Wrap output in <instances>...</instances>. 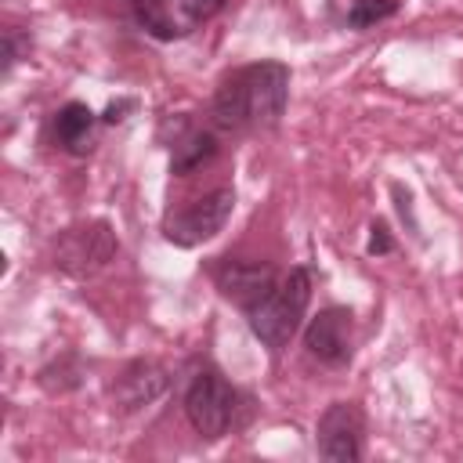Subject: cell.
I'll use <instances>...</instances> for the list:
<instances>
[{"instance_id": "obj_11", "label": "cell", "mask_w": 463, "mask_h": 463, "mask_svg": "<svg viewBox=\"0 0 463 463\" xmlns=\"http://www.w3.org/2000/svg\"><path fill=\"white\" fill-rule=\"evenodd\" d=\"M217 152V137L210 130H184L177 141H174V152H170V174L177 177H188L192 170H199L203 163H210Z\"/></svg>"}, {"instance_id": "obj_16", "label": "cell", "mask_w": 463, "mask_h": 463, "mask_svg": "<svg viewBox=\"0 0 463 463\" xmlns=\"http://www.w3.org/2000/svg\"><path fill=\"white\" fill-rule=\"evenodd\" d=\"M22 54V43H18V33L14 29H4V76L11 72V65L18 61Z\"/></svg>"}, {"instance_id": "obj_1", "label": "cell", "mask_w": 463, "mask_h": 463, "mask_svg": "<svg viewBox=\"0 0 463 463\" xmlns=\"http://www.w3.org/2000/svg\"><path fill=\"white\" fill-rule=\"evenodd\" d=\"M289 98V69L282 61H257L232 72L210 105V119L217 130H246V127H275L286 112Z\"/></svg>"}, {"instance_id": "obj_15", "label": "cell", "mask_w": 463, "mask_h": 463, "mask_svg": "<svg viewBox=\"0 0 463 463\" xmlns=\"http://www.w3.org/2000/svg\"><path fill=\"white\" fill-rule=\"evenodd\" d=\"M373 235H369V253H391V232H387V224L383 221H376L373 228H369Z\"/></svg>"}, {"instance_id": "obj_5", "label": "cell", "mask_w": 463, "mask_h": 463, "mask_svg": "<svg viewBox=\"0 0 463 463\" xmlns=\"http://www.w3.org/2000/svg\"><path fill=\"white\" fill-rule=\"evenodd\" d=\"M232 210H235V192H232V188H213V192H206L203 199H195L188 210L174 213V217L166 221L163 235H166L174 246H199V242L213 239V235L228 224Z\"/></svg>"}, {"instance_id": "obj_18", "label": "cell", "mask_w": 463, "mask_h": 463, "mask_svg": "<svg viewBox=\"0 0 463 463\" xmlns=\"http://www.w3.org/2000/svg\"><path fill=\"white\" fill-rule=\"evenodd\" d=\"M130 4H134V0H130Z\"/></svg>"}, {"instance_id": "obj_14", "label": "cell", "mask_w": 463, "mask_h": 463, "mask_svg": "<svg viewBox=\"0 0 463 463\" xmlns=\"http://www.w3.org/2000/svg\"><path fill=\"white\" fill-rule=\"evenodd\" d=\"M221 7H224V0H181V14H184V22H192V25L213 18Z\"/></svg>"}, {"instance_id": "obj_4", "label": "cell", "mask_w": 463, "mask_h": 463, "mask_svg": "<svg viewBox=\"0 0 463 463\" xmlns=\"http://www.w3.org/2000/svg\"><path fill=\"white\" fill-rule=\"evenodd\" d=\"M116 253H119V242H116V232L109 221L72 224L54 242V264L72 279H87V275L101 271Z\"/></svg>"}, {"instance_id": "obj_2", "label": "cell", "mask_w": 463, "mask_h": 463, "mask_svg": "<svg viewBox=\"0 0 463 463\" xmlns=\"http://www.w3.org/2000/svg\"><path fill=\"white\" fill-rule=\"evenodd\" d=\"M307 300H311V275H307V268H289V275L260 304H253L246 311L253 336L268 351H282L293 340V333H297V326H300V318L307 311Z\"/></svg>"}, {"instance_id": "obj_9", "label": "cell", "mask_w": 463, "mask_h": 463, "mask_svg": "<svg viewBox=\"0 0 463 463\" xmlns=\"http://www.w3.org/2000/svg\"><path fill=\"white\" fill-rule=\"evenodd\" d=\"M170 387V373L166 365L152 362V358H134L130 365H123V373L112 383V402L119 412H137L145 405H152L163 391Z\"/></svg>"}, {"instance_id": "obj_12", "label": "cell", "mask_w": 463, "mask_h": 463, "mask_svg": "<svg viewBox=\"0 0 463 463\" xmlns=\"http://www.w3.org/2000/svg\"><path fill=\"white\" fill-rule=\"evenodd\" d=\"M80 380H83V365H80L76 354H61V358H54L51 365L40 369V387L58 391V394L80 387Z\"/></svg>"}, {"instance_id": "obj_13", "label": "cell", "mask_w": 463, "mask_h": 463, "mask_svg": "<svg viewBox=\"0 0 463 463\" xmlns=\"http://www.w3.org/2000/svg\"><path fill=\"white\" fill-rule=\"evenodd\" d=\"M398 11V0H354L347 11V25L351 29H369L383 18H391Z\"/></svg>"}, {"instance_id": "obj_7", "label": "cell", "mask_w": 463, "mask_h": 463, "mask_svg": "<svg viewBox=\"0 0 463 463\" xmlns=\"http://www.w3.org/2000/svg\"><path fill=\"white\" fill-rule=\"evenodd\" d=\"M213 282L217 289L239 304L242 311H250L253 304H260L279 282H275V268L271 264H260V260H221L213 264Z\"/></svg>"}, {"instance_id": "obj_6", "label": "cell", "mask_w": 463, "mask_h": 463, "mask_svg": "<svg viewBox=\"0 0 463 463\" xmlns=\"http://www.w3.org/2000/svg\"><path fill=\"white\" fill-rule=\"evenodd\" d=\"M362 409L354 402H333L318 420V456L333 463H354L362 459Z\"/></svg>"}, {"instance_id": "obj_8", "label": "cell", "mask_w": 463, "mask_h": 463, "mask_svg": "<svg viewBox=\"0 0 463 463\" xmlns=\"http://www.w3.org/2000/svg\"><path fill=\"white\" fill-rule=\"evenodd\" d=\"M351 326L354 322L347 307H322L304 329L307 354L322 365H344L351 358Z\"/></svg>"}, {"instance_id": "obj_10", "label": "cell", "mask_w": 463, "mask_h": 463, "mask_svg": "<svg viewBox=\"0 0 463 463\" xmlns=\"http://www.w3.org/2000/svg\"><path fill=\"white\" fill-rule=\"evenodd\" d=\"M90 134H94V112L83 101H69L54 112V137L65 152L83 156L90 148Z\"/></svg>"}, {"instance_id": "obj_3", "label": "cell", "mask_w": 463, "mask_h": 463, "mask_svg": "<svg viewBox=\"0 0 463 463\" xmlns=\"http://www.w3.org/2000/svg\"><path fill=\"white\" fill-rule=\"evenodd\" d=\"M239 394L235 387L217 373V369H199L184 391V412L192 420V427L199 430V438L217 441L221 434H228V427L235 423V405Z\"/></svg>"}, {"instance_id": "obj_17", "label": "cell", "mask_w": 463, "mask_h": 463, "mask_svg": "<svg viewBox=\"0 0 463 463\" xmlns=\"http://www.w3.org/2000/svg\"><path fill=\"white\" fill-rule=\"evenodd\" d=\"M127 109H134V101H112V105L105 109V116H101V119H105V123H119Z\"/></svg>"}]
</instances>
